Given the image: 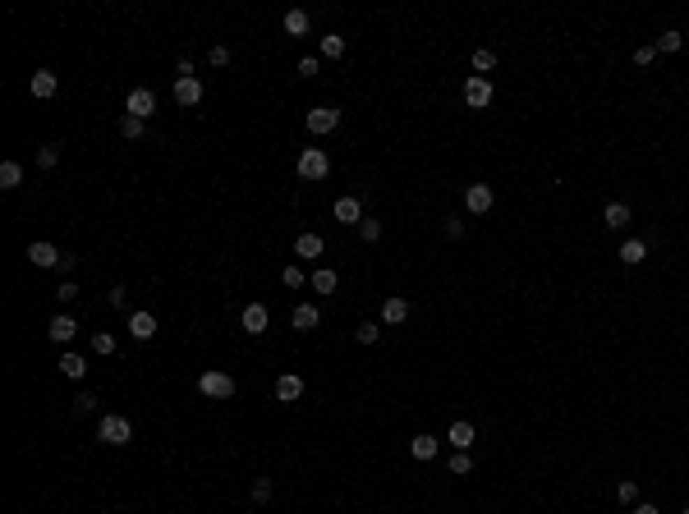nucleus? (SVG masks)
Masks as SVG:
<instances>
[{
    "mask_svg": "<svg viewBox=\"0 0 689 514\" xmlns=\"http://www.w3.org/2000/svg\"><path fill=\"white\" fill-rule=\"evenodd\" d=\"M129 335L133 340H152L156 335V317L152 312H129Z\"/></svg>",
    "mask_w": 689,
    "mask_h": 514,
    "instance_id": "nucleus-13",
    "label": "nucleus"
},
{
    "mask_svg": "<svg viewBox=\"0 0 689 514\" xmlns=\"http://www.w3.org/2000/svg\"><path fill=\"white\" fill-rule=\"evenodd\" d=\"M304 124H308V133H331V129L340 124V110H336V106H313Z\"/></svg>",
    "mask_w": 689,
    "mask_h": 514,
    "instance_id": "nucleus-5",
    "label": "nucleus"
},
{
    "mask_svg": "<svg viewBox=\"0 0 689 514\" xmlns=\"http://www.w3.org/2000/svg\"><path fill=\"white\" fill-rule=\"evenodd\" d=\"M124 110H129L133 120H147L156 110V97H152V88H133L129 97H124Z\"/></svg>",
    "mask_w": 689,
    "mask_h": 514,
    "instance_id": "nucleus-4",
    "label": "nucleus"
},
{
    "mask_svg": "<svg viewBox=\"0 0 689 514\" xmlns=\"http://www.w3.org/2000/svg\"><path fill=\"white\" fill-rule=\"evenodd\" d=\"M299 74L313 78V74H318V60H313V55H304V60H299Z\"/></svg>",
    "mask_w": 689,
    "mask_h": 514,
    "instance_id": "nucleus-44",
    "label": "nucleus"
},
{
    "mask_svg": "<svg viewBox=\"0 0 689 514\" xmlns=\"http://www.w3.org/2000/svg\"><path fill=\"white\" fill-rule=\"evenodd\" d=\"M207 60H212V65H230V51H225V46H212V51H207Z\"/></svg>",
    "mask_w": 689,
    "mask_h": 514,
    "instance_id": "nucleus-41",
    "label": "nucleus"
},
{
    "mask_svg": "<svg viewBox=\"0 0 689 514\" xmlns=\"http://www.w3.org/2000/svg\"><path fill=\"white\" fill-rule=\"evenodd\" d=\"M354 335H359V345H377V335H382V326H377V322H363V326L354 331Z\"/></svg>",
    "mask_w": 689,
    "mask_h": 514,
    "instance_id": "nucleus-33",
    "label": "nucleus"
},
{
    "mask_svg": "<svg viewBox=\"0 0 689 514\" xmlns=\"http://www.w3.org/2000/svg\"><path fill=\"white\" fill-rule=\"evenodd\" d=\"M464 101H469L473 110H482L487 101H492V78H478V74H469V83H464Z\"/></svg>",
    "mask_w": 689,
    "mask_h": 514,
    "instance_id": "nucleus-6",
    "label": "nucleus"
},
{
    "mask_svg": "<svg viewBox=\"0 0 689 514\" xmlns=\"http://www.w3.org/2000/svg\"><path fill=\"white\" fill-rule=\"evenodd\" d=\"M239 322H244V331H249V335H262L267 322H272V312H267V303H249Z\"/></svg>",
    "mask_w": 689,
    "mask_h": 514,
    "instance_id": "nucleus-8",
    "label": "nucleus"
},
{
    "mask_svg": "<svg viewBox=\"0 0 689 514\" xmlns=\"http://www.w3.org/2000/svg\"><path fill=\"white\" fill-rule=\"evenodd\" d=\"M175 101L179 106H198L202 101V83L198 78H175Z\"/></svg>",
    "mask_w": 689,
    "mask_h": 514,
    "instance_id": "nucleus-12",
    "label": "nucleus"
},
{
    "mask_svg": "<svg viewBox=\"0 0 689 514\" xmlns=\"http://www.w3.org/2000/svg\"><path fill=\"white\" fill-rule=\"evenodd\" d=\"M28 262L33 266H60L65 262V252L55 248V243H33V248H28Z\"/></svg>",
    "mask_w": 689,
    "mask_h": 514,
    "instance_id": "nucleus-9",
    "label": "nucleus"
},
{
    "mask_svg": "<svg viewBox=\"0 0 689 514\" xmlns=\"http://www.w3.org/2000/svg\"><path fill=\"white\" fill-rule=\"evenodd\" d=\"M253 501H258V505L272 501V478H258V482H253Z\"/></svg>",
    "mask_w": 689,
    "mask_h": 514,
    "instance_id": "nucleus-37",
    "label": "nucleus"
},
{
    "mask_svg": "<svg viewBox=\"0 0 689 514\" xmlns=\"http://www.w3.org/2000/svg\"><path fill=\"white\" fill-rule=\"evenodd\" d=\"M55 161H60V147H55V142H46V147H37V165H42V170H51Z\"/></svg>",
    "mask_w": 689,
    "mask_h": 514,
    "instance_id": "nucleus-30",
    "label": "nucleus"
},
{
    "mask_svg": "<svg viewBox=\"0 0 689 514\" xmlns=\"http://www.w3.org/2000/svg\"><path fill=\"white\" fill-rule=\"evenodd\" d=\"M616 501H621V505H635V501H639V487H635V478L616 482Z\"/></svg>",
    "mask_w": 689,
    "mask_h": 514,
    "instance_id": "nucleus-28",
    "label": "nucleus"
},
{
    "mask_svg": "<svg viewBox=\"0 0 689 514\" xmlns=\"http://www.w3.org/2000/svg\"><path fill=\"white\" fill-rule=\"evenodd\" d=\"M602 220H607L612 230H625V225H630V207H625V202H607V207H602Z\"/></svg>",
    "mask_w": 689,
    "mask_h": 514,
    "instance_id": "nucleus-16",
    "label": "nucleus"
},
{
    "mask_svg": "<svg viewBox=\"0 0 689 514\" xmlns=\"http://www.w3.org/2000/svg\"><path fill=\"white\" fill-rule=\"evenodd\" d=\"M46 335L55 340V345H69V340L78 335V322L74 317H65V312H60V317H51V326H46Z\"/></svg>",
    "mask_w": 689,
    "mask_h": 514,
    "instance_id": "nucleus-10",
    "label": "nucleus"
},
{
    "mask_svg": "<svg viewBox=\"0 0 689 514\" xmlns=\"http://www.w3.org/2000/svg\"><path fill=\"white\" fill-rule=\"evenodd\" d=\"M653 55H657V46H639V51H635V65H653Z\"/></svg>",
    "mask_w": 689,
    "mask_h": 514,
    "instance_id": "nucleus-43",
    "label": "nucleus"
},
{
    "mask_svg": "<svg viewBox=\"0 0 689 514\" xmlns=\"http://www.w3.org/2000/svg\"><path fill=\"white\" fill-rule=\"evenodd\" d=\"M635 514H662L657 505H635Z\"/></svg>",
    "mask_w": 689,
    "mask_h": 514,
    "instance_id": "nucleus-45",
    "label": "nucleus"
},
{
    "mask_svg": "<svg viewBox=\"0 0 689 514\" xmlns=\"http://www.w3.org/2000/svg\"><path fill=\"white\" fill-rule=\"evenodd\" d=\"M644 257H648V243H644V239H625V243H621V262H625V266H639Z\"/></svg>",
    "mask_w": 689,
    "mask_h": 514,
    "instance_id": "nucleus-18",
    "label": "nucleus"
},
{
    "mask_svg": "<svg viewBox=\"0 0 689 514\" xmlns=\"http://www.w3.org/2000/svg\"><path fill=\"white\" fill-rule=\"evenodd\" d=\"M446 234H450V239H464V220H459V216H446Z\"/></svg>",
    "mask_w": 689,
    "mask_h": 514,
    "instance_id": "nucleus-42",
    "label": "nucleus"
},
{
    "mask_svg": "<svg viewBox=\"0 0 689 514\" xmlns=\"http://www.w3.org/2000/svg\"><path fill=\"white\" fill-rule=\"evenodd\" d=\"M409 455H414V460H432V455H437V441H432V437L423 432V437H414V441H409Z\"/></svg>",
    "mask_w": 689,
    "mask_h": 514,
    "instance_id": "nucleus-23",
    "label": "nucleus"
},
{
    "mask_svg": "<svg viewBox=\"0 0 689 514\" xmlns=\"http://www.w3.org/2000/svg\"><path fill=\"white\" fill-rule=\"evenodd\" d=\"M473 469V460H469V450H455V455H450V473H455V478H464V473Z\"/></svg>",
    "mask_w": 689,
    "mask_h": 514,
    "instance_id": "nucleus-29",
    "label": "nucleus"
},
{
    "mask_svg": "<svg viewBox=\"0 0 689 514\" xmlns=\"http://www.w3.org/2000/svg\"><path fill=\"white\" fill-rule=\"evenodd\" d=\"M55 298H60V303H69V298H78V285H74V280H65L60 289H55Z\"/></svg>",
    "mask_w": 689,
    "mask_h": 514,
    "instance_id": "nucleus-40",
    "label": "nucleus"
},
{
    "mask_svg": "<svg viewBox=\"0 0 689 514\" xmlns=\"http://www.w3.org/2000/svg\"><path fill=\"white\" fill-rule=\"evenodd\" d=\"M299 285H304V271H299V266H285V289H299Z\"/></svg>",
    "mask_w": 689,
    "mask_h": 514,
    "instance_id": "nucleus-39",
    "label": "nucleus"
},
{
    "mask_svg": "<svg viewBox=\"0 0 689 514\" xmlns=\"http://www.w3.org/2000/svg\"><path fill=\"white\" fill-rule=\"evenodd\" d=\"M92 409H97V395H88V391H83V395L74 400V414H92Z\"/></svg>",
    "mask_w": 689,
    "mask_h": 514,
    "instance_id": "nucleus-38",
    "label": "nucleus"
},
{
    "mask_svg": "<svg viewBox=\"0 0 689 514\" xmlns=\"http://www.w3.org/2000/svg\"><path fill=\"white\" fill-rule=\"evenodd\" d=\"M405 317H409V303H405L400 294H395V298H386V303H382V322H386V326H400Z\"/></svg>",
    "mask_w": 689,
    "mask_h": 514,
    "instance_id": "nucleus-14",
    "label": "nucleus"
},
{
    "mask_svg": "<svg viewBox=\"0 0 689 514\" xmlns=\"http://www.w3.org/2000/svg\"><path fill=\"white\" fill-rule=\"evenodd\" d=\"M142 124H147V120H133V115H124V120H120V133H124V138H142Z\"/></svg>",
    "mask_w": 689,
    "mask_h": 514,
    "instance_id": "nucleus-36",
    "label": "nucleus"
},
{
    "mask_svg": "<svg viewBox=\"0 0 689 514\" xmlns=\"http://www.w3.org/2000/svg\"><path fill=\"white\" fill-rule=\"evenodd\" d=\"M473 437H478V432H473V423H450V446H455V450H469Z\"/></svg>",
    "mask_w": 689,
    "mask_h": 514,
    "instance_id": "nucleus-19",
    "label": "nucleus"
},
{
    "mask_svg": "<svg viewBox=\"0 0 689 514\" xmlns=\"http://www.w3.org/2000/svg\"><path fill=\"white\" fill-rule=\"evenodd\" d=\"M299 395H304V377H295V372H285L281 381H276V400L281 405H295Z\"/></svg>",
    "mask_w": 689,
    "mask_h": 514,
    "instance_id": "nucleus-11",
    "label": "nucleus"
},
{
    "mask_svg": "<svg viewBox=\"0 0 689 514\" xmlns=\"http://www.w3.org/2000/svg\"><path fill=\"white\" fill-rule=\"evenodd\" d=\"M285 33H290V37H304L308 33V14L304 10H290V14H285Z\"/></svg>",
    "mask_w": 689,
    "mask_h": 514,
    "instance_id": "nucleus-26",
    "label": "nucleus"
},
{
    "mask_svg": "<svg viewBox=\"0 0 689 514\" xmlns=\"http://www.w3.org/2000/svg\"><path fill=\"white\" fill-rule=\"evenodd\" d=\"M496 65V55L492 51H473V69H478V78H487V69Z\"/></svg>",
    "mask_w": 689,
    "mask_h": 514,
    "instance_id": "nucleus-34",
    "label": "nucleus"
},
{
    "mask_svg": "<svg viewBox=\"0 0 689 514\" xmlns=\"http://www.w3.org/2000/svg\"><path fill=\"white\" fill-rule=\"evenodd\" d=\"M336 220H345V225H359V220H363L359 197H340V202H336Z\"/></svg>",
    "mask_w": 689,
    "mask_h": 514,
    "instance_id": "nucleus-17",
    "label": "nucleus"
},
{
    "mask_svg": "<svg viewBox=\"0 0 689 514\" xmlns=\"http://www.w3.org/2000/svg\"><path fill=\"white\" fill-rule=\"evenodd\" d=\"M295 252H299V257H322V234H299Z\"/></svg>",
    "mask_w": 689,
    "mask_h": 514,
    "instance_id": "nucleus-22",
    "label": "nucleus"
},
{
    "mask_svg": "<svg viewBox=\"0 0 689 514\" xmlns=\"http://www.w3.org/2000/svg\"><path fill=\"white\" fill-rule=\"evenodd\" d=\"M359 234H363L368 243H372V239H382V220H368V216H363V220H359Z\"/></svg>",
    "mask_w": 689,
    "mask_h": 514,
    "instance_id": "nucleus-35",
    "label": "nucleus"
},
{
    "mask_svg": "<svg viewBox=\"0 0 689 514\" xmlns=\"http://www.w3.org/2000/svg\"><path fill=\"white\" fill-rule=\"evenodd\" d=\"M290 322H295V331H313V326H318V308H313V303H299L295 308V317H290Z\"/></svg>",
    "mask_w": 689,
    "mask_h": 514,
    "instance_id": "nucleus-21",
    "label": "nucleus"
},
{
    "mask_svg": "<svg viewBox=\"0 0 689 514\" xmlns=\"http://www.w3.org/2000/svg\"><path fill=\"white\" fill-rule=\"evenodd\" d=\"M92 354H101V358H106V354H115V335L97 331V335H92Z\"/></svg>",
    "mask_w": 689,
    "mask_h": 514,
    "instance_id": "nucleus-31",
    "label": "nucleus"
},
{
    "mask_svg": "<svg viewBox=\"0 0 689 514\" xmlns=\"http://www.w3.org/2000/svg\"><path fill=\"white\" fill-rule=\"evenodd\" d=\"M23 184V165L19 161H5L0 165V188H19Z\"/></svg>",
    "mask_w": 689,
    "mask_h": 514,
    "instance_id": "nucleus-24",
    "label": "nucleus"
},
{
    "mask_svg": "<svg viewBox=\"0 0 689 514\" xmlns=\"http://www.w3.org/2000/svg\"><path fill=\"white\" fill-rule=\"evenodd\" d=\"M198 391L207 395V400H230L235 395V377L221 372V368H207V372L198 377Z\"/></svg>",
    "mask_w": 689,
    "mask_h": 514,
    "instance_id": "nucleus-2",
    "label": "nucleus"
},
{
    "mask_svg": "<svg viewBox=\"0 0 689 514\" xmlns=\"http://www.w3.org/2000/svg\"><path fill=\"white\" fill-rule=\"evenodd\" d=\"M685 514H689V510H685Z\"/></svg>",
    "mask_w": 689,
    "mask_h": 514,
    "instance_id": "nucleus-46",
    "label": "nucleus"
},
{
    "mask_svg": "<svg viewBox=\"0 0 689 514\" xmlns=\"http://www.w3.org/2000/svg\"><path fill=\"white\" fill-rule=\"evenodd\" d=\"M55 88H60V78H55L51 74V69H37V74H33V97H55Z\"/></svg>",
    "mask_w": 689,
    "mask_h": 514,
    "instance_id": "nucleus-15",
    "label": "nucleus"
},
{
    "mask_svg": "<svg viewBox=\"0 0 689 514\" xmlns=\"http://www.w3.org/2000/svg\"><path fill=\"white\" fill-rule=\"evenodd\" d=\"M653 46H657V51H680V46H685V37H680L676 28H671V33H662V37H657Z\"/></svg>",
    "mask_w": 689,
    "mask_h": 514,
    "instance_id": "nucleus-32",
    "label": "nucleus"
},
{
    "mask_svg": "<svg viewBox=\"0 0 689 514\" xmlns=\"http://www.w3.org/2000/svg\"><path fill=\"white\" fill-rule=\"evenodd\" d=\"M60 372H65V377H69V381H78V377L88 372V363L78 358V354H65V358H60Z\"/></svg>",
    "mask_w": 689,
    "mask_h": 514,
    "instance_id": "nucleus-25",
    "label": "nucleus"
},
{
    "mask_svg": "<svg viewBox=\"0 0 689 514\" xmlns=\"http://www.w3.org/2000/svg\"><path fill=\"white\" fill-rule=\"evenodd\" d=\"M331 175V156L322 147H304L299 152V179H327Z\"/></svg>",
    "mask_w": 689,
    "mask_h": 514,
    "instance_id": "nucleus-3",
    "label": "nucleus"
},
{
    "mask_svg": "<svg viewBox=\"0 0 689 514\" xmlns=\"http://www.w3.org/2000/svg\"><path fill=\"white\" fill-rule=\"evenodd\" d=\"M97 441H101V446H129V441H133V423L124 414H101Z\"/></svg>",
    "mask_w": 689,
    "mask_h": 514,
    "instance_id": "nucleus-1",
    "label": "nucleus"
},
{
    "mask_svg": "<svg viewBox=\"0 0 689 514\" xmlns=\"http://www.w3.org/2000/svg\"><path fill=\"white\" fill-rule=\"evenodd\" d=\"M322 55H327V60H340V55H345V37L327 33V37H322Z\"/></svg>",
    "mask_w": 689,
    "mask_h": 514,
    "instance_id": "nucleus-27",
    "label": "nucleus"
},
{
    "mask_svg": "<svg viewBox=\"0 0 689 514\" xmlns=\"http://www.w3.org/2000/svg\"><path fill=\"white\" fill-rule=\"evenodd\" d=\"M492 202H496V197H492V188H487V184H469V188H464V207H469L473 216L492 211Z\"/></svg>",
    "mask_w": 689,
    "mask_h": 514,
    "instance_id": "nucleus-7",
    "label": "nucleus"
},
{
    "mask_svg": "<svg viewBox=\"0 0 689 514\" xmlns=\"http://www.w3.org/2000/svg\"><path fill=\"white\" fill-rule=\"evenodd\" d=\"M336 285H340V275L331 271V266H318V271H313V289H318V294H336Z\"/></svg>",
    "mask_w": 689,
    "mask_h": 514,
    "instance_id": "nucleus-20",
    "label": "nucleus"
}]
</instances>
